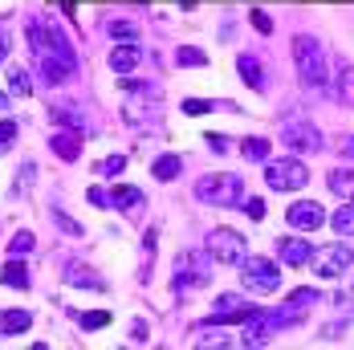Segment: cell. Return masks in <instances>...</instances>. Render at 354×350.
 <instances>
[{"label": "cell", "instance_id": "cell-39", "mask_svg": "<svg viewBox=\"0 0 354 350\" xmlns=\"http://www.w3.org/2000/svg\"><path fill=\"white\" fill-rule=\"evenodd\" d=\"M86 196H90V204H98V208H110V192H102V187H90Z\"/></svg>", "mask_w": 354, "mask_h": 350}, {"label": "cell", "instance_id": "cell-36", "mask_svg": "<svg viewBox=\"0 0 354 350\" xmlns=\"http://www.w3.org/2000/svg\"><path fill=\"white\" fill-rule=\"evenodd\" d=\"M228 342H232V338H224L220 330H212V334H200V338H196V347H228Z\"/></svg>", "mask_w": 354, "mask_h": 350}, {"label": "cell", "instance_id": "cell-43", "mask_svg": "<svg viewBox=\"0 0 354 350\" xmlns=\"http://www.w3.org/2000/svg\"><path fill=\"white\" fill-rule=\"evenodd\" d=\"M342 155H351V159H354V135H346V139H342Z\"/></svg>", "mask_w": 354, "mask_h": 350}, {"label": "cell", "instance_id": "cell-7", "mask_svg": "<svg viewBox=\"0 0 354 350\" xmlns=\"http://www.w3.org/2000/svg\"><path fill=\"white\" fill-rule=\"evenodd\" d=\"M310 261H314V273L318 277H342L354 265V252L346 248V241H334V245H326V248H314Z\"/></svg>", "mask_w": 354, "mask_h": 350}, {"label": "cell", "instance_id": "cell-24", "mask_svg": "<svg viewBox=\"0 0 354 350\" xmlns=\"http://www.w3.org/2000/svg\"><path fill=\"white\" fill-rule=\"evenodd\" d=\"M269 147H273L269 139H261V135H248V139L241 142V155H245V159H252V163H265V159H269Z\"/></svg>", "mask_w": 354, "mask_h": 350}, {"label": "cell", "instance_id": "cell-45", "mask_svg": "<svg viewBox=\"0 0 354 350\" xmlns=\"http://www.w3.org/2000/svg\"><path fill=\"white\" fill-rule=\"evenodd\" d=\"M0 334H4V330H0Z\"/></svg>", "mask_w": 354, "mask_h": 350}, {"label": "cell", "instance_id": "cell-11", "mask_svg": "<svg viewBox=\"0 0 354 350\" xmlns=\"http://www.w3.org/2000/svg\"><path fill=\"white\" fill-rule=\"evenodd\" d=\"M73 66H77V62L57 57V53H41V57H37V70H41V82H45V86H66L73 77Z\"/></svg>", "mask_w": 354, "mask_h": 350}, {"label": "cell", "instance_id": "cell-19", "mask_svg": "<svg viewBox=\"0 0 354 350\" xmlns=\"http://www.w3.org/2000/svg\"><path fill=\"white\" fill-rule=\"evenodd\" d=\"M49 118H53V122H57V127H73V131H77V135H82V131H86V118H82V110H73L70 102L53 106V110H49Z\"/></svg>", "mask_w": 354, "mask_h": 350}, {"label": "cell", "instance_id": "cell-22", "mask_svg": "<svg viewBox=\"0 0 354 350\" xmlns=\"http://www.w3.org/2000/svg\"><path fill=\"white\" fill-rule=\"evenodd\" d=\"M0 281H4V285H12V289H29V265L12 257V261L4 265V273H0Z\"/></svg>", "mask_w": 354, "mask_h": 350}, {"label": "cell", "instance_id": "cell-31", "mask_svg": "<svg viewBox=\"0 0 354 350\" xmlns=\"http://www.w3.org/2000/svg\"><path fill=\"white\" fill-rule=\"evenodd\" d=\"M127 167V155H110V159H102L98 163V175H106V179H114V175Z\"/></svg>", "mask_w": 354, "mask_h": 350}, {"label": "cell", "instance_id": "cell-32", "mask_svg": "<svg viewBox=\"0 0 354 350\" xmlns=\"http://www.w3.org/2000/svg\"><path fill=\"white\" fill-rule=\"evenodd\" d=\"M29 248H33V232H17V237L8 241V252H12V257H25Z\"/></svg>", "mask_w": 354, "mask_h": 350}, {"label": "cell", "instance_id": "cell-3", "mask_svg": "<svg viewBox=\"0 0 354 350\" xmlns=\"http://www.w3.org/2000/svg\"><path fill=\"white\" fill-rule=\"evenodd\" d=\"M212 281V252L204 248V252H179L176 261V277H171V285H176L179 293L183 289H200V285H208Z\"/></svg>", "mask_w": 354, "mask_h": 350}, {"label": "cell", "instance_id": "cell-14", "mask_svg": "<svg viewBox=\"0 0 354 350\" xmlns=\"http://www.w3.org/2000/svg\"><path fill=\"white\" fill-rule=\"evenodd\" d=\"M310 241L306 237H281L277 241V257H281L285 265H310Z\"/></svg>", "mask_w": 354, "mask_h": 350}, {"label": "cell", "instance_id": "cell-21", "mask_svg": "<svg viewBox=\"0 0 354 350\" xmlns=\"http://www.w3.org/2000/svg\"><path fill=\"white\" fill-rule=\"evenodd\" d=\"M236 70H241V77H245L252 90H265V70H261V62H257L252 53H245V57L236 62Z\"/></svg>", "mask_w": 354, "mask_h": 350}, {"label": "cell", "instance_id": "cell-37", "mask_svg": "<svg viewBox=\"0 0 354 350\" xmlns=\"http://www.w3.org/2000/svg\"><path fill=\"white\" fill-rule=\"evenodd\" d=\"M252 29H257V33H273V21H269L261 8H252Z\"/></svg>", "mask_w": 354, "mask_h": 350}, {"label": "cell", "instance_id": "cell-8", "mask_svg": "<svg viewBox=\"0 0 354 350\" xmlns=\"http://www.w3.org/2000/svg\"><path fill=\"white\" fill-rule=\"evenodd\" d=\"M281 142L285 147H293V151H322V131L314 122H301V118H293V122H285L281 127Z\"/></svg>", "mask_w": 354, "mask_h": 350}, {"label": "cell", "instance_id": "cell-42", "mask_svg": "<svg viewBox=\"0 0 354 350\" xmlns=\"http://www.w3.org/2000/svg\"><path fill=\"white\" fill-rule=\"evenodd\" d=\"M208 147H212V151H228V142H224V135H208Z\"/></svg>", "mask_w": 354, "mask_h": 350}, {"label": "cell", "instance_id": "cell-34", "mask_svg": "<svg viewBox=\"0 0 354 350\" xmlns=\"http://www.w3.org/2000/svg\"><path fill=\"white\" fill-rule=\"evenodd\" d=\"M110 37H122V41H135L139 29L131 25V21H110Z\"/></svg>", "mask_w": 354, "mask_h": 350}, {"label": "cell", "instance_id": "cell-16", "mask_svg": "<svg viewBox=\"0 0 354 350\" xmlns=\"http://www.w3.org/2000/svg\"><path fill=\"white\" fill-rule=\"evenodd\" d=\"M330 228H334L342 241H351L354 237V200H342V204H338V212L330 216Z\"/></svg>", "mask_w": 354, "mask_h": 350}, {"label": "cell", "instance_id": "cell-6", "mask_svg": "<svg viewBox=\"0 0 354 350\" xmlns=\"http://www.w3.org/2000/svg\"><path fill=\"white\" fill-rule=\"evenodd\" d=\"M204 248L212 252V261H220V265H241V261L248 257V241L241 237V232H232V228H216V232H208Z\"/></svg>", "mask_w": 354, "mask_h": 350}, {"label": "cell", "instance_id": "cell-44", "mask_svg": "<svg viewBox=\"0 0 354 350\" xmlns=\"http://www.w3.org/2000/svg\"><path fill=\"white\" fill-rule=\"evenodd\" d=\"M196 4H200V0H179V8H196Z\"/></svg>", "mask_w": 354, "mask_h": 350}, {"label": "cell", "instance_id": "cell-15", "mask_svg": "<svg viewBox=\"0 0 354 350\" xmlns=\"http://www.w3.org/2000/svg\"><path fill=\"white\" fill-rule=\"evenodd\" d=\"M49 151H53L57 159L73 163V159H82V139H77V135H70V131H57V135L49 139Z\"/></svg>", "mask_w": 354, "mask_h": 350}, {"label": "cell", "instance_id": "cell-4", "mask_svg": "<svg viewBox=\"0 0 354 350\" xmlns=\"http://www.w3.org/2000/svg\"><path fill=\"white\" fill-rule=\"evenodd\" d=\"M241 281H245V289H252V293H277L281 269L269 257H245L241 261Z\"/></svg>", "mask_w": 354, "mask_h": 350}, {"label": "cell", "instance_id": "cell-29", "mask_svg": "<svg viewBox=\"0 0 354 350\" xmlns=\"http://www.w3.org/2000/svg\"><path fill=\"white\" fill-rule=\"evenodd\" d=\"M77 326H82V330H102V326H110V314H106V310H90V314H77Z\"/></svg>", "mask_w": 354, "mask_h": 350}, {"label": "cell", "instance_id": "cell-28", "mask_svg": "<svg viewBox=\"0 0 354 350\" xmlns=\"http://www.w3.org/2000/svg\"><path fill=\"white\" fill-rule=\"evenodd\" d=\"M338 98L354 106V66H338Z\"/></svg>", "mask_w": 354, "mask_h": 350}, {"label": "cell", "instance_id": "cell-2", "mask_svg": "<svg viewBox=\"0 0 354 350\" xmlns=\"http://www.w3.org/2000/svg\"><path fill=\"white\" fill-rule=\"evenodd\" d=\"M293 62H297V73H301L306 86H314V90L326 86L330 70H326V53H322V45L314 37H293Z\"/></svg>", "mask_w": 354, "mask_h": 350}, {"label": "cell", "instance_id": "cell-30", "mask_svg": "<svg viewBox=\"0 0 354 350\" xmlns=\"http://www.w3.org/2000/svg\"><path fill=\"white\" fill-rule=\"evenodd\" d=\"M66 281H70V285H86V289H102V281L94 277V273H82L77 265H70V269H66Z\"/></svg>", "mask_w": 354, "mask_h": 350}, {"label": "cell", "instance_id": "cell-26", "mask_svg": "<svg viewBox=\"0 0 354 350\" xmlns=\"http://www.w3.org/2000/svg\"><path fill=\"white\" fill-rule=\"evenodd\" d=\"M176 66H196V70H200V66H208V53L196 49V45H179L176 49Z\"/></svg>", "mask_w": 354, "mask_h": 350}, {"label": "cell", "instance_id": "cell-27", "mask_svg": "<svg viewBox=\"0 0 354 350\" xmlns=\"http://www.w3.org/2000/svg\"><path fill=\"white\" fill-rule=\"evenodd\" d=\"M208 110H232V102H208V98H183V114H208Z\"/></svg>", "mask_w": 354, "mask_h": 350}, {"label": "cell", "instance_id": "cell-18", "mask_svg": "<svg viewBox=\"0 0 354 350\" xmlns=\"http://www.w3.org/2000/svg\"><path fill=\"white\" fill-rule=\"evenodd\" d=\"M326 183H330V192H334V196L354 200V167H334V172L326 175Z\"/></svg>", "mask_w": 354, "mask_h": 350}, {"label": "cell", "instance_id": "cell-41", "mask_svg": "<svg viewBox=\"0 0 354 350\" xmlns=\"http://www.w3.org/2000/svg\"><path fill=\"white\" fill-rule=\"evenodd\" d=\"M8 49H12V37H8L4 29H0V66H4V57H8Z\"/></svg>", "mask_w": 354, "mask_h": 350}, {"label": "cell", "instance_id": "cell-25", "mask_svg": "<svg viewBox=\"0 0 354 350\" xmlns=\"http://www.w3.org/2000/svg\"><path fill=\"white\" fill-rule=\"evenodd\" d=\"M4 77H8V94H17V98H29L33 94V82H29V73L21 70V66H12Z\"/></svg>", "mask_w": 354, "mask_h": 350}, {"label": "cell", "instance_id": "cell-10", "mask_svg": "<svg viewBox=\"0 0 354 350\" xmlns=\"http://www.w3.org/2000/svg\"><path fill=\"white\" fill-rule=\"evenodd\" d=\"M257 306L252 302H245L241 293H224V297H216V310H212V326H228V322H245L248 314H252Z\"/></svg>", "mask_w": 354, "mask_h": 350}, {"label": "cell", "instance_id": "cell-40", "mask_svg": "<svg viewBox=\"0 0 354 350\" xmlns=\"http://www.w3.org/2000/svg\"><path fill=\"white\" fill-rule=\"evenodd\" d=\"M147 338H151V326L147 322H135L131 326V342H147Z\"/></svg>", "mask_w": 354, "mask_h": 350}, {"label": "cell", "instance_id": "cell-1", "mask_svg": "<svg viewBox=\"0 0 354 350\" xmlns=\"http://www.w3.org/2000/svg\"><path fill=\"white\" fill-rule=\"evenodd\" d=\"M196 200H200V204H212V208H241L245 183H241V175H232V172L204 175V179L196 183Z\"/></svg>", "mask_w": 354, "mask_h": 350}, {"label": "cell", "instance_id": "cell-38", "mask_svg": "<svg viewBox=\"0 0 354 350\" xmlns=\"http://www.w3.org/2000/svg\"><path fill=\"white\" fill-rule=\"evenodd\" d=\"M8 139H17V122H12V118H0V147Z\"/></svg>", "mask_w": 354, "mask_h": 350}, {"label": "cell", "instance_id": "cell-20", "mask_svg": "<svg viewBox=\"0 0 354 350\" xmlns=\"http://www.w3.org/2000/svg\"><path fill=\"white\" fill-rule=\"evenodd\" d=\"M151 172H155V179H159V183H171V179L183 172V159H179V155H159V159L151 163Z\"/></svg>", "mask_w": 354, "mask_h": 350}, {"label": "cell", "instance_id": "cell-12", "mask_svg": "<svg viewBox=\"0 0 354 350\" xmlns=\"http://www.w3.org/2000/svg\"><path fill=\"white\" fill-rule=\"evenodd\" d=\"M289 224L297 228V232H314V228H322L326 224V212H322V204H314V200H297V204H289Z\"/></svg>", "mask_w": 354, "mask_h": 350}, {"label": "cell", "instance_id": "cell-35", "mask_svg": "<svg viewBox=\"0 0 354 350\" xmlns=\"http://www.w3.org/2000/svg\"><path fill=\"white\" fill-rule=\"evenodd\" d=\"M241 208L252 216V220H265V200H257V196H248V200H241Z\"/></svg>", "mask_w": 354, "mask_h": 350}, {"label": "cell", "instance_id": "cell-13", "mask_svg": "<svg viewBox=\"0 0 354 350\" xmlns=\"http://www.w3.org/2000/svg\"><path fill=\"white\" fill-rule=\"evenodd\" d=\"M142 57H147V53H142L139 41H122V45L110 49V70L114 73H135L142 66Z\"/></svg>", "mask_w": 354, "mask_h": 350}, {"label": "cell", "instance_id": "cell-33", "mask_svg": "<svg viewBox=\"0 0 354 350\" xmlns=\"http://www.w3.org/2000/svg\"><path fill=\"white\" fill-rule=\"evenodd\" d=\"M53 220H57V228H62V232H70V237H82V224H77V220H70V216H66L62 208H53Z\"/></svg>", "mask_w": 354, "mask_h": 350}, {"label": "cell", "instance_id": "cell-17", "mask_svg": "<svg viewBox=\"0 0 354 350\" xmlns=\"http://www.w3.org/2000/svg\"><path fill=\"white\" fill-rule=\"evenodd\" d=\"M142 204V192L139 187H131V183H118L114 192H110V208H118V212H135Z\"/></svg>", "mask_w": 354, "mask_h": 350}, {"label": "cell", "instance_id": "cell-5", "mask_svg": "<svg viewBox=\"0 0 354 350\" xmlns=\"http://www.w3.org/2000/svg\"><path fill=\"white\" fill-rule=\"evenodd\" d=\"M265 183L273 192H301L310 183V167L301 159H277V163L265 167Z\"/></svg>", "mask_w": 354, "mask_h": 350}, {"label": "cell", "instance_id": "cell-9", "mask_svg": "<svg viewBox=\"0 0 354 350\" xmlns=\"http://www.w3.org/2000/svg\"><path fill=\"white\" fill-rule=\"evenodd\" d=\"M318 302H322V293H318V289H293V293H289V302H285L281 310H277L281 326H297V322H301V317L310 314V310H314Z\"/></svg>", "mask_w": 354, "mask_h": 350}, {"label": "cell", "instance_id": "cell-23", "mask_svg": "<svg viewBox=\"0 0 354 350\" xmlns=\"http://www.w3.org/2000/svg\"><path fill=\"white\" fill-rule=\"evenodd\" d=\"M33 326V314H25V310H4L0 314V330L4 334H25Z\"/></svg>", "mask_w": 354, "mask_h": 350}, {"label": "cell", "instance_id": "cell-46", "mask_svg": "<svg viewBox=\"0 0 354 350\" xmlns=\"http://www.w3.org/2000/svg\"><path fill=\"white\" fill-rule=\"evenodd\" d=\"M139 4H142V0H139Z\"/></svg>", "mask_w": 354, "mask_h": 350}]
</instances>
